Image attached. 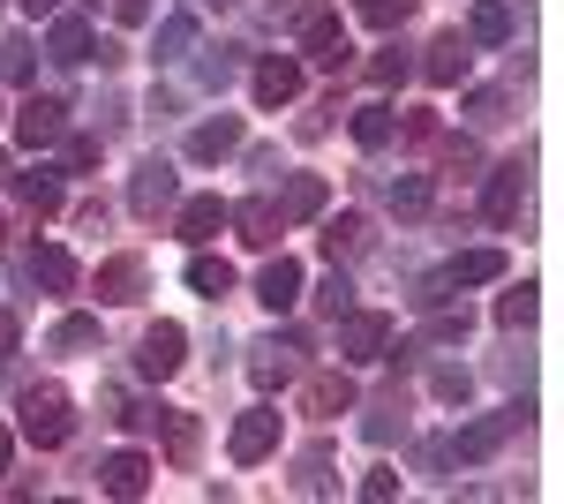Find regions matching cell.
<instances>
[{
    "label": "cell",
    "instance_id": "obj_1",
    "mask_svg": "<svg viewBox=\"0 0 564 504\" xmlns=\"http://www.w3.org/2000/svg\"><path fill=\"white\" fill-rule=\"evenodd\" d=\"M23 437L53 452V444H68L76 437V407H68V392L61 384H39V392H23Z\"/></svg>",
    "mask_w": 564,
    "mask_h": 504
},
{
    "label": "cell",
    "instance_id": "obj_2",
    "mask_svg": "<svg viewBox=\"0 0 564 504\" xmlns=\"http://www.w3.org/2000/svg\"><path fill=\"white\" fill-rule=\"evenodd\" d=\"M527 429V407H497V415H481V421H467L459 437H452V460H467V467H481L505 437H520Z\"/></svg>",
    "mask_w": 564,
    "mask_h": 504
},
{
    "label": "cell",
    "instance_id": "obj_3",
    "mask_svg": "<svg viewBox=\"0 0 564 504\" xmlns=\"http://www.w3.org/2000/svg\"><path fill=\"white\" fill-rule=\"evenodd\" d=\"M302 53L316 61V68H347V23L332 15V8H302Z\"/></svg>",
    "mask_w": 564,
    "mask_h": 504
},
{
    "label": "cell",
    "instance_id": "obj_4",
    "mask_svg": "<svg viewBox=\"0 0 564 504\" xmlns=\"http://www.w3.org/2000/svg\"><path fill=\"white\" fill-rule=\"evenodd\" d=\"M226 452L241 467H257L279 452V407H249V415H234V437H226Z\"/></svg>",
    "mask_w": 564,
    "mask_h": 504
},
{
    "label": "cell",
    "instance_id": "obj_5",
    "mask_svg": "<svg viewBox=\"0 0 564 504\" xmlns=\"http://www.w3.org/2000/svg\"><path fill=\"white\" fill-rule=\"evenodd\" d=\"M391 346V317H377V309H347L339 317V354L347 362H384Z\"/></svg>",
    "mask_w": 564,
    "mask_h": 504
},
{
    "label": "cell",
    "instance_id": "obj_6",
    "mask_svg": "<svg viewBox=\"0 0 564 504\" xmlns=\"http://www.w3.org/2000/svg\"><path fill=\"white\" fill-rule=\"evenodd\" d=\"M174 196H181V181H174V167H166V159H143V167H135V181H129V211H135V218L174 211Z\"/></svg>",
    "mask_w": 564,
    "mask_h": 504
},
{
    "label": "cell",
    "instance_id": "obj_7",
    "mask_svg": "<svg viewBox=\"0 0 564 504\" xmlns=\"http://www.w3.org/2000/svg\"><path fill=\"white\" fill-rule=\"evenodd\" d=\"M181 362H188V332H181V324H151V332H143V346H135V369L166 384Z\"/></svg>",
    "mask_w": 564,
    "mask_h": 504
},
{
    "label": "cell",
    "instance_id": "obj_8",
    "mask_svg": "<svg viewBox=\"0 0 564 504\" xmlns=\"http://www.w3.org/2000/svg\"><path fill=\"white\" fill-rule=\"evenodd\" d=\"M61 136H68V106H61V98H23V106H15V143L45 151V143H61Z\"/></svg>",
    "mask_w": 564,
    "mask_h": 504
},
{
    "label": "cell",
    "instance_id": "obj_9",
    "mask_svg": "<svg viewBox=\"0 0 564 504\" xmlns=\"http://www.w3.org/2000/svg\"><path fill=\"white\" fill-rule=\"evenodd\" d=\"M294 354H302V339H257L249 346V384L257 392H279V384L294 377Z\"/></svg>",
    "mask_w": 564,
    "mask_h": 504
},
{
    "label": "cell",
    "instance_id": "obj_10",
    "mask_svg": "<svg viewBox=\"0 0 564 504\" xmlns=\"http://www.w3.org/2000/svg\"><path fill=\"white\" fill-rule=\"evenodd\" d=\"M226 226H241V242H249V249H271V242L286 234V218H279V204H271V196H249V204H226Z\"/></svg>",
    "mask_w": 564,
    "mask_h": 504
},
{
    "label": "cell",
    "instance_id": "obj_11",
    "mask_svg": "<svg viewBox=\"0 0 564 504\" xmlns=\"http://www.w3.org/2000/svg\"><path fill=\"white\" fill-rule=\"evenodd\" d=\"M527 204V159H512V167L489 173V196H481V211H489V226H512Z\"/></svg>",
    "mask_w": 564,
    "mask_h": 504
},
{
    "label": "cell",
    "instance_id": "obj_12",
    "mask_svg": "<svg viewBox=\"0 0 564 504\" xmlns=\"http://www.w3.org/2000/svg\"><path fill=\"white\" fill-rule=\"evenodd\" d=\"M294 98H302V61L294 53L257 61V106H294Z\"/></svg>",
    "mask_w": 564,
    "mask_h": 504
},
{
    "label": "cell",
    "instance_id": "obj_13",
    "mask_svg": "<svg viewBox=\"0 0 564 504\" xmlns=\"http://www.w3.org/2000/svg\"><path fill=\"white\" fill-rule=\"evenodd\" d=\"M143 287H151V271H143V256H106L98 264V301H143Z\"/></svg>",
    "mask_w": 564,
    "mask_h": 504
},
{
    "label": "cell",
    "instance_id": "obj_14",
    "mask_svg": "<svg viewBox=\"0 0 564 504\" xmlns=\"http://www.w3.org/2000/svg\"><path fill=\"white\" fill-rule=\"evenodd\" d=\"M324 204H332V181L324 173H294L286 196H279V218L286 226H308V218H324Z\"/></svg>",
    "mask_w": 564,
    "mask_h": 504
},
{
    "label": "cell",
    "instance_id": "obj_15",
    "mask_svg": "<svg viewBox=\"0 0 564 504\" xmlns=\"http://www.w3.org/2000/svg\"><path fill=\"white\" fill-rule=\"evenodd\" d=\"M257 301L271 309V317L294 309V301H302V264H294V256H271V264L257 271Z\"/></svg>",
    "mask_w": 564,
    "mask_h": 504
},
{
    "label": "cell",
    "instance_id": "obj_16",
    "mask_svg": "<svg viewBox=\"0 0 564 504\" xmlns=\"http://www.w3.org/2000/svg\"><path fill=\"white\" fill-rule=\"evenodd\" d=\"M226 151H241V114H218V121L188 128V159H196V167H212V159H226Z\"/></svg>",
    "mask_w": 564,
    "mask_h": 504
},
{
    "label": "cell",
    "instance_id": "obj_17",
    "mask_svg": "<svg viewBox=\"0 0 564 504\" xmlns=\"http://www.w3.org/2000/svg\"><path fill=\"white\" fill-rule=\"evenodd\" d=\"M467 61H475V45L459 39V31H444V39L430 45V61H422V76H430L436 90H452L459 76H467Z\"/></svg>",
    "mask_w": 564,
    "mask_h": 504
},
{
    "label": "cell",
    "instance_id": "obj_18",
    "mask_svg": "<svg viewBox=\"0 0 564 504\" xmlns=\"http://www.w3.org/2000/svg\"><path fill=\"white\" fill-rule=\"evenodd\" d=\"M98 490H106V497H143V490H151V460H143V452H113V460L98 467Z\"/></svg>",
    "mask_w": 564,
    "mask_h": 504
},
{
    "label": "cell",
    "instance_id": "obj_19",
    "mask_svg": "<svg viewBox=\"0 0 564 504\" xmlns=\"http://www.w3.org/2000/svg\"><path fill=\"white\" fill-rule=\"evenodd\" d=\"M31 279H39L45 294H76V256L61 249V242H39L31 249Z\"/></svg>",
    "mask_w": 564,
    "mask_h": 504
},
{
    "label": "cell",
    "instance_id": "obj_20",
    "mask_svg": "<svg viewBox=\"0 0 564 504\" xmlns=\"http://www.w3.org/2000/svg\"><path fill=\"white\" fill-rule=\"evenodd\" d=\"M302 407H308V415H324V421L347 415V407H354V377H347V369H332V377H308Z\"/></svg>",
    "mask_w": 564,
    "mask_h": 504
},
{
    "label": "cell",
    "instance_id": "obj_21",
    "mask_svg": "<svg viewBox=\"0 0 564 504\" xmlns=\"http://www.w3.org/2000/svg\"><path fill=\"white\" fill-rule=\"evenodd\" d=\"M174 226H181V242H218V226H226V204H218V196H188V204L174 211Z\"/></svg>",
    "mask_w": 564,
    "mask_h": 504
},
{
    "label": "cell",
    "instance_id": "obj_22",
    "mask_svg": "<svg viewBox=\"0 0 564 504\" xmlns=\"http://www.w3.org/2000/svg\"><path fill=\"white\" fill-rule=\"evenodd\" d=\"M45 53H53V61H68V68H76V61H90V23H84V15H53Z\"/></svg>",
    "mask_w": 564,
    "mask_h": 504
},
{
    "label": "cell",
    "instance_id": "obj_23",
    "mask_svg": "<svg viewBox=\"0 0 564 504\" xmlns=\"http://www.w3.org/2000/svg\"><path fill=\"white\" fill-rule=\"evenodd\" d=\"M505 39H512V0H475L467 45H505Z\"/></svg>",
    "mask_w": 564,
    "mask_h": 504
},
{
    "label": "cell",
    "instance_id": "obj_24",
    "mask_svg": "<svg viewBox=\"0 0 564 504\" xmlns=\"http://www.w3.org/2000/svg\"><path fill=\"white\" fill-rule=\"evenodd\" d=\"M452 287H489V279H505V249H467L452 256V271H444Z\"/></svg>",
    "mask_w": 564,
    "mask_h": 504
},
{
    "label": "cell",
    "instance_id": "obj_25",
    "mask_svg": "<svg viewBox=\"0 0 564 504\" xmlns=\"http://www.w3.org/2000/svg\"><path fill=\"white\" fill-rule=\"evenodd\" d=\"M361 249H369V218H361V211H339V218L324 226V256L339 264V256H361Z\"/></svg>",
    "mask_w": 564,
    "mask_h": 504
},
{
    "label": "cell",
    "instance_id": "obj_26",
    "mask_svg": "<svg viewBox=\"0 0 564 504\" xmlns=\"http://www.w3.org/2000/svg\"><path fill=\"white\" fill-rule=\"evenodd\" d=\"M188 294H204V301L234 294V264L226 256H188Z\"/></svg>",
    "mask_w": 564,
    "mask_h": 504
},
{
    "label": "cell",
    "instance_id": "obj_27",
    "mask_svg": "<svg viewBox=\"0 0 564 504\" xmlns=\"http://www.w3.org/2000/svg\"><path fill=\"white\" fill-rule=\"evenodd\" d=\"M391 128H399V114H391L384 98H377V106H354V143H361V151H384Z\"/></svg>",
    "mask_w": 564,
    "mask_h": 504
},
{
    "label": "cell",
    "instance_id": "obj_28",
    "mask_svg": "<svg viewBox=\"0 0 564 504\" xmlns=\"http://www.w3.org/2000/svg\"><path fill=\"white\" fill-rule=\"evenodd\" d=\"M159 429H166V452H174L181 467L196 460V444H204V429H196V415H181V407H159Z\"/></svg>",
    "mask_w": 564,
    "mask_h": 504
},
{
    "label": "cell",
    "instance_id": "obj_29",
    "mask_svg": "<svg viewBox=\"0 0 564 504\" xmlns=\"http://www.w3.org/2000/svg\"><path fill=\"white\" fill-rule=\"evenodd\" d=\"M196 53V15H166L159 23V45H151V61H188Z\"/></svg>",
    "mask_w": 564,
    "mask_h": 504
},
{
    "label": "cell",
    "instance_id": "obj_30",
    "mask_svg": "<svg viewBox=\"0 0 564 504\" xmlns=\"http://www.w3.org/2000/svg\"><path fill=\"white\" fill-rule=\"evenodd\" d=\"M294 490H302V497H332V490H339V482H332V452H324V444H316V452H302Z\"/></svg>",
    "mask_w": 564,
    "mask_h": 504
},
{
    "label": "cell",
    "instance_id": "obj_31",
    "mask_svg": "<svg viewBox=\"0 0 564 504\" xmlns=\"http://www.w3.org/2000/svg\"><path fill=\"white\" fill-rule=\"evenodd\" d=\"M98 346V317H61L53 324V354H90Z\"/></svg>",
    "mask_w": 564,
    "mask_h": 504
},
{
    "label": "cell",
    "instance_id": "obj_32",
    "mask_svg": "<svg viewBox=\"0 0 564 504\" xmlns=\"http://www.w3.org/2000/svg\"><path fill=\"white\" fill-rule=\"evenodd\" d=\"M361 437H369V444H391V437H406V415H399V399H377V407L361 415Z\"/></svg>",
    "mask_w": 564,
    "mask_h": 504
},
{
    "label": "cell",
    "instance_id": "obj_33",
    "mask_svg": "<svg viewBox=\"0 0 564 504\" xmlns=\"http://www.w3.org/2000/svg\"><path fill=\"white\" fill-rule=\"evenodd\" d=\"M430 196H436V181H430V173H406V181H391V211H399V218L430 211Z\"/></svg>",
    "mask_w": 564,
    "mask_h": 504
},
{
    "label": "cell",
    "instance_id": "obj_34",
    "mask_svg": "<svg viewBox=\"0 0 564 504\" xmlns=\"http://www.w3.org/2000/svg\"><path fill=\"white\" fill-rule=\"evenodd\" d=\"M15 196L39 211V218H53V211H61V181H53V173H23V181H15Z\"/></svg>",
    "mask_w": 564,
    "mask_h": 504
},
{
    "label": "cell",
    "instance_id": "obj_35",
    "mask_svg": "<svg viewBox=\"0 0 564 504\" xmlns=\"http://www.w3.org/2000/svg\"><path fill=\"white\" fill-rule=\"evenodd\" d=\"M39 68V45L31 39H0V84H23Z\"/></svg>",
    "mask_w": 564,
    "mask_h": 504
},
{
    "label": "cell",
    "instance_id": "obj_36",
    "mask_svg": "<svg viewBox=\"0 0 564 504\" xmlns=\"http://www.w3.org/2000/svg\"><path fill=\"white\" fill-rule=\"evenodd\" d=\"M354 15H361L369 31H399V23L414 15V0H354Z\"/></svg>",
    "mask_w": 564,
    "mask_h": 504
},
{
    "label": "cell",
    "instance_id": "obj_37",
    "mask_svg": "<svg viewBox=\"0 0 564 504\" xmlns=\"http://www.w3.org/2000/svg\"><path fill=\"white\" fill-rule=\"evenodd\" d=\"M497 324H505V332H527V324H534V287H512V294L497 301Z\"/></svg>",
    "mask_w": 564,
    "mask_h": 504
},
{
    "label": "cell",
    "instance_id": "obj_38",
    "mask_svg": "<svg viewBox=\"0 0 564 504\" xmlns=\"http://www.w3.org/2000/svg\"><path fill=\"white\" fill-rule=\"evenodd\" d=\"M98 151H106V136H68V143H61V167L90 173V167H98Z\"/></svg>",
    "mask_w": 564,
    "mask_h": 504
},
{
    "label": "cell",
    "instance_id": "obj_39",
    "mask_svg": "<svg viewBox=\"0 0 564 504\" xmlns=\"http://www.w3.org/2000/svg\"><path fill=\"white\" fill-rule=\"evenodd\" d=\"M316 309H324L332 324H339V317H347V309H354V287H347V271H332V279L316 287Z\"/></svg>",
    "mask_w": 564,
    "mask_h": 504
},
{
    "label": "cell",
    "instance_id": "obj_40",
    "mask_svg": "<svg viewBox=\"0 0 564 504\" xmlns=\"http://www.w3.org/2000/svg\"><path fill=\"white\" fill-rule=\"evenodd\" d=\"M467 384H475V377H467V369H452V362H444V369H436V377H430V392H436V399H444V407H459V399H467Z\"/></svg>",
    "mask_w": 564,
    "mask_h": 504
},
{
    "label": "cell",
    "instance_id": "obj_41",
    "mask_svg": "<svg viewBox=\"0 0 564 504\" xmlns=\"http://www.w3.org/2000/svg\"><path fill=\"white\" fill-rule=\"evenodd\" d=\"M361 497L391 504V497H399V467H369V474H361Z\"/></svg>",
    "mask_w": 564,
    "mask_h": 504
},
{
    "label": "cell",
    "instance_id": "obj_42",
    "mask_svg": "<svg viewBox=\"0 0 564 504\" xmlns=\"http://www.w3.org/2000/svg\"><path fill=\"white\" fill-rule=\"evenodd\" d=\"M505 106H512V90H475V98H467L475 121H505Z\"/></svg>",
    "mask_w": 564,
    "mask_h": 504
},
{
    "label": "cell",
    "instance_id": "obj_43",
    "mask_svg": "<svg viewBox=\"0 0 564 504\" xmlns=\"http://www.w3.org/2000/svg\"><path fill=\"white\" fill-rule=\"evenodd\" d=\"M475 167H481V151L467 136H452V143H444V173H475Z\"/></svg>",
    "mask_w": 564,
    "mask_h": 504
},
{
    "label": "cell",
    "instance_id": "obj_44",
    "mask_svg": "<svg viewBox=\"0 0 564 504\" xmlns=\"http://www.w3.org/2000/svg\"><path fill=\"white\" fill-rule=\"evenodd\" d=\"M196 84H204V90H226V84H234V53H212V61L196 68Z\"/></svg>",
    "mask_w": 564,
    "mask_h": 504
},
{
    "label": "cell",
    "instance_id": "obj_45",
    "mask_svg": "<svg viewBox=\"0 0 564 504\" xmlns=\"http://www.w3.org/2000/svg\"><path fill=\"white\" fill-rule=\"evenodd\" d=\"M369 76H377V84H399V76H406V53H399V45H384V53L369 61Z\"/></svg>",
    "mask_w": 564,
    "mask_h": 504
},
{
    "label": "cell",
    "instance_id": "obj_46",
    "mask_svg": "<svg viewBox=\"0 0 564 504\" xmlns=\"http://www.w3.org/2000/svg\"><path fill=\"white\" fill-rule=\"evenodd\" d=\"M391 136H406V143H430L436 136V114H399V128Z\"/></svg>",
    "mask_w": 564,
    "mask_h": 504
},
{
    "label": "cell",
    "instance_id": "obj_47",
    "mask_svg": "<svg viewBox=\"0 0 564 504\" xmlns=\"http://www.w3.org/2000/svg\"><path fill=\"white\" fill-rule=\"evenodd\" d=\"M444 467H452V444H444V437H436V444H422V474H444Z\"/></svg>",
    "mask_w": 564,
    "mask_h": 504
},
{
    "label": "cell",
    "instance_id": "obj_48",
    "mask_svg": "<svg viewBox=\"0 0 564 504\" xmlns=\"http://www.w3.org/2000/svg\"><path fill=\"white\" fill-rule=\"evenodd\" d=\"M90 53H98L106 68H121V61H129V45H121V39H90Z\"/></svg>",
    "mask_w": 564,
    "mask_h": 504
},
{
    "label": "cell",
    "instance_id": "obj_49",
    "mask_svg": "<svg viewBox=\"0 0 564 504\" xmlns=\"http://www.w3.org/2000/svg\"><path fill=\"white\" fill-rule=\"evenodd\" d=\"M430 339H436V346H452V339H467V309H459V317H444V324H436Z\"/></svg>",
    "mask_w": 564,
    "mask_h": 504
},
{
    "label": "cell",
    "instance_id": "obj_50",
    "mask_svg": "<svg viewBox=\"0 0 564 504\" xmlns=\"http://www.w3.org/2000/svg\"><path fill=\"white\" fill-rule=\"evenodd\" d=\"M414 301H422V309H436V301H452V279H422V294H414Z\"/></svg>",
    "mask_w": 564,
    "mask_h": 504
},
{
    "label": "cell",
    "instance_id": "obj_51",
    "mask_svg": "<svg viewBox=\"0 0 564 504\" xmlns=\"http://www.w3.org/2000/svg\"><path fill=\"white\" fill-rule=\"evenodd\" d=\"M151 15V0H113V23H143Z\"/></svg>",
    "mask_w": 564,
    "mask_h": 504
},
{
    "label": "cell",
    "instance_id": "obj_52",
    "mask_svg": "<svg viewBox=\"0 0 564 504\" xmlns=\"http://www.w3.org/2000/svg\"><path fill=\"white\" fill-rule=\"evenodd\" d=\"M15 339H23V324H15V317L0 309V354H15Z\"/></svg>",
    "mask_w": 564,
    "mask_h": 504
},
{
    "label": "cell",
    "instance_id": "obj_53",
    "mask_svg": "<svg viewBox=\"0 0 564 504\" xmlns=\"http://www.w3.org/2000/svg\"><path fill=\"white\" fill-rule=\"evenodd\" d=\"M23 15H61V0H15Z\"/></svg>",
    "mask_w": 564,
    "mask_h": 504
},
{
    "label": "cell",
    "instance_id": "obj_54",
    "mask_svg": "<svg viewBox=\"0 0 564 504\" xmlns=\"http://www.w3.org/2000/svg\"><path fill=\"white\" fill-rule=\"evenodd\" d=\"M8 452H15V437H8V429H0V474H8Z\"/></svg>",
    "mask_w": 564,
    "mask_h": 504
},
{
    "label": "cell",
    "instance_id": "obj_55",
    "mask_svg": "<svg viewBox=\"0 0 564 504\" xmlns=\"http://www.w3.org/2000/svg\"><path fill=\"white\" fill-rule=\"evenodd\" d=\"M218 8H234V0H218Z\"/></svg>",
    "mask_w": 564,
    "mask_h": 504
}]
</instances>
